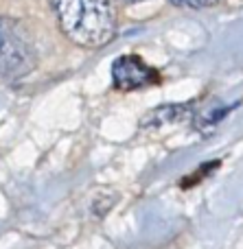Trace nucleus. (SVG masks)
<instances>
[{
  "label": "nucleus",
  "mask_w": 243,
  "mask_h": 249,
  "mask_svg": "<svg viewBox=\"0 0 243 249\" xmlns=\"http://www.w3.org/2000/svg\"><path fill=\"white\" fill-rule=\"evenodd\" d=\"M51 4L66 37L79 46L96 48L114 37V0H51Z\"/></svg>",
  "instance_id": "obj_1"
},
{
  "label": "nucleus",
  "mask_w": 243,
  "mask_h": 249,
  "mask_svg": "<svg viewBox=\"0 0 243 249\" xmlns=\"http://www.w3.org/2000/svg\"><path fill=\"white\" fill-rule=\"evenodd\" d=\"M37 53L24 22L0 18V77L20 79L35 68Z\"/></svg>",
  "instance_id": "obj_2"
},
{
  "label": "nucleus",
  "mask_w": 243,
  "mask_h": 249,
  "mask_svg": "<svg viewBox=\"0 0 243 249\" xmlns=\"http://www.w3.org/2000/svg\"><path fill=\"white\" fill-rule=\"evenodd\" d=\"M112 79H114V86L118 90H138V88L145 86H153L158 83V72L147 66L140 57L136 55H123L114 61L112 66Z\"/></svg>",
  "instance_id": "obj_3"
},
{
  "label": "nucleus",
  "mask_w": 243,
  "mask_h": 249,
  "mask_svg": "<svg viewBox=\"0 0 243 249\" xmlns=\"http://www.w3.org/2000/svg\"><path fill=\"white\" fill-rule=\"evenodd\" d=\"M188 105H167V107H158L153 112H149L143 121V127H149V124H162V123H175L180 118H184V114L188 112Z\"/></svg>",
  "instance_id": "obj_4"
},
{
  "label": "nucleus",
  "mask_w": 243,
  "mask_h": 249,
  "mask_svg": "<svg viewBox=\"0 0 243 249\" xmlns=\"http://www.w3.org/2000/svg\"><path fill=\"white\" fill-rule=\"evenodd\" d=\"M175 7H182V9H204V7H213L217 4L219 0H171Z\"/></svg>",
  "instance_id": "obj_5"
},
{
  "label": "nucleus",
  "mask_w": 243,
  "mask_h": 249,
  "mask_svg": "<svg viewBox=\"0 0 243 249\" xmlns=\"http://www.w3.org/2000/svg\"><path fill=\"white\" fill-rule=\"evenodd\" d=\"M125 2H138V0H125Z\"/></svg>",
  "instance_id": "obj_6"
}]
</instances>
